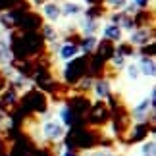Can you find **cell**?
<instances>
[{
  "label": "cell",
  "mask_w": 156,
  "mask_h": 156,
  "mask_svg": "<svg viewBox=\"0 0 156 156\" xmlns=\"http://www.w3.org/2000/svg\"><path fill=\"white\" fill-rule=\"evenodd\" d=\"M10 44L14 60H37L41 54L48 52V46L39 33H23L20 29L10 31V39H6Z\"/></svg>",
  "instance_id": "cell-1"
},
{
  "label": "cell",
  "mask_w": 156,
  "mask_h": 156,
  "mask_svg": "<svg viewBox=\"0 0 156 156\" xmlns=\"http://www.w3.org/2000/svg\"><path fill=\"white\" fill-rule=\"evenodd\" d=\"M20 106L29 116H31V114H44L48 110V97H46L43 91H39L37 87H31L29 91L23 93V97L20 98Z\"/></svg>",
  "instance_id": "cell-2"
},
{
  "label": "cell",
  "mask_w": 156,
  "mask_h": 156,
  "mask_svg": "<svg viewBox=\"0 0 156 156\" xmlns=\"http://www.w3.org/2000/svg\"><path fill=\"white\" fill-rule=\"evenodd\" d=\"M87 58H89V54L69 60V62L64 66V69H62V81L60 83L71 87V85H75L79 79H83V77L87 75Z\"/></svg>",
  "instance_id": "cell-3"
},
{
  "label": "cell",
  "mask_w": 156,
  "mask_h": 156,
  "mask_svg": "<svg viewBox=\"0 0 156 156\" xmlns=\"http://www.w3.org/2000/svg\"><path fill=\"white\" fill-rule=\"evenodd\" d=\"M154 122H156V116L151 118L147 123H133L129 125V129L123 133V137L119 141L123 145H135V143H143L147 139V135H154Z\"/></svg>",
  "instance_id": "cell-4"
},
{
  "label": "cell",
  "mask_w": 156,
  "mask_h": 156,
  "mask_svg": "<svg viewBox=\"0 0 156 156\" xmlns=\"http://www.w3.org/2000/svg\"><path fill=\"white\" fill-rule=\"evenodd\" d=\"M110 110H108V106L104 100H97V102H93L91 104V110H89L87 114V119H85V123H89L91 127H104V125L110 122Z\"/></svg>",
  "instance_id": "cell-5"
},
{
  "label": "cell",
  "mask_w": 156,
  "mask_h": 156,
  "mask_svg": "<svg viewBox=\"0 0 156 156\" xmlns=\"http://www.w3.org/2000/svg\"><path fill=\"white\" fill-rule=\"evenodd\" d=\"M43 16L35 10H29V12H23L20 14V20H17V29L23 33H39V29L43 27Z\"/></svg>",
  "instance_id": "cell-6"
},
{
  "label": "cell",
  "mask_w": 156,
  "mask_h": 156,
  "mask_svg": "<svg viewBox=\"0 0 156 156\" xmlns=\"http://www.w3.org/2000/svg\"><path fill=\"white\" fill-rule=\"evenodd\" d=\"M127 43L133 46H139L143 48L145 44L148 43H154V27H145V29H133V31L129 33V41Z\"/></svg>",
  "instance_id": "cell-7"
},
{
  "label": "cell",
  "mask_w": 156,
  "mask_h": 156,
  "mask_svg": "<svg viewBox=\"0 0 156 156\" xmlns=\"http://www.w3.org/2000/svg\"><path fill=\"white\" fill-rule=\"evenodd\" d=\"M43 135H44V139H46V141L56 143V141H62V139H64L66 129H64V125L60 123V122L48 119V122L43 125Z\"/></svg>",
  "instance_id": "cell-8"
},
{
  "label": "cell",
  "mask_w": 156,
  "mask_h": 156,
  "mask_svg": "<svg viewBox=\"0 0 156 156\" xmlns=\"http://www.w3.org/2000/svg\"><path fill=\"white\" fill-rule=\"evenodd\" d=\"M0 104L4 106V110L8 114H12L17 108V104H20V93H17L16 89L6 85V89L0 93Z\"/></svg>",
  "instance_id": "cell-9"
},
{
  "label": "cell",
  "mask_w": 156,
  "mask_h": 156,
  "mask_svg": "<svg viewBox=\"0 0 156 156\" xmlns=\"http://www.w3.org/2000/svg\"><path fill=\"white\" fill-rule=\"evenodd\" d=\"M133 17V25L137 29H145V27H154V21H156V16H154V10L148 8V10H139Z\"/></svg>",
  "instance_id": "cell-10"
},
{
  "label": "cell",
  "mask_w": 156,
  "mask_h": 156,
  "mask_svg": "<svg viewBox=\"0 0 156 156\" xmlns=\"http://www.w3.org/2000/svg\"><path fill=\"white\" fill-rule=\"evenodd\" d=\"M110 23L112 25H118L122 31H133L135 25H133V17L127 16L125 12H112L110 14Z\"/></svg>",
  "instance_id": "cell-11"
},
{
  "label": "cell",
  "mask_w": 156,
  "mask_h": 156,
  "mask_svg": "<svg viewBox=\"0 0 156 156\" xmlns=\"http://www.w3.org/2000/svg\"><path fill=\"white\" fill-rule=\"evenodd\" d=\"M93 54H97L100 60H104V62L108 64L112 60V56L116 54V44L110 43V41H106V39H100L98 43H97V46H94V52Z\"/></svg>",
  "instance_id": "cell-12"
},
{
  "label": "cell",
  "mask_w": 156,
  "mask_h": 156,
  "mask_svg": "<svg viewBox=\"0 0 156 156\" xmlns=\"http://www.w3.org/2000/svg\"><path fill=\"white\" fill-rule=\"evenodd\" d=\"M91 91L94 93L97 98H108L112 94V83H110V79H106V77H98V79H94Z\"/></svg>",
  "instance_id": "cell-13"
},
{
  "label": "cell",
  "mask_w": 156,
  "mask_h": 156,
  "mask_svg": "<svg viewBox=\"0 0 156 156\" xmlns=\"http://www.w3.org/2000/svg\"><path fill=\"white\" fill-rule=\"evenodd\" d=\"M79 44H75V43H68V41H66V43L60 46V50H58V56H60V60H62V62H66L68 64L69 60H73V58H77L79 56Z\"/></svg>",
  "instance_id": "cell-14"
},
{
  "label": "cell",
  "mask_w": 156,
  "mask_h": 156,
  "mask_svg": "<svg viewBox=\"0 0 156 156\" xmlns=\"http://www.w3.org/2000/svg\"><path fill=\"white\" fill-rule=\"evenodd\" d=\"M62 16V10H60V4L58 2H46L43 4V20H48V23H54L60 20Z\"/></svg>",
  "instance_id": "cell-15"
},
{
  "label": "cell",
  "mask_w": 156,
  "mask_h": 156,
  "mask_svg": "<svg viewBox=\"0 0 156 156\" xmlns=\"http://www.w3.org/2000/svg\"><path fill=\"white\" fill-rule=\"evenodd\" d=\"M17 20H20V12H2L0 14V25L8 31L17 29Z\"/></svg>",
  "instance_id": "cell-16"
},
{
  "label": "cell",
  "mask_w": 156,
  "mask_h": 156,
  "mask_svg": "<svg viewBox=\"0 0 156 156\" xmlns=\"http://www.w3.org/2000/svg\"><path fill=\"white\" fill-rule=\"evenodd\" d=\"M39 35L46 44L58 43V31H56V27H54V23H43V27L39 29Z\"/></svg>",
  "instance_id": "cell-17"
},
{
  "label": "cell",
  "mask_w": 156,
  "mask_h": 156,
  "mask_svg": "<svg viewBox=\"0 0 156 156\" xmlns=\"http://www.w3.org/2000/svg\"><path fill=\"white\" fill-rule=\"evenodd\" d=\"M137 68H139V73L145 77H154L156 75V62L154 58H141L137 62Z\"/></svg>",
  "instance_id": "cell-18"
},
{
  "label": "cell",
  "mask_w": 156,
  "mask_h": 156,
  "mask_svg": "<svg viewBox=\"0 0 156 156\" xmlns=\"http://www.w3.org/2000/svg\"><path fill=\"white\" fill-rule=\"evenodd\" d=\"M102 33H104V39L110 41V43H114V44L122 43V39H123V31L118 25H112V23H108V25L102 29Z\"/></svg>",
  "instance_id": "cell-19"
},
{
  "label": "cell",
  "mask_w": 156,
  "mask_h": 156,
  "mask_svg": "<svg viewBox=\"0 0 156 156\" xmlns=\"http://www.w3.org/2000/svg\"><path fill=\"white\" fill-rule=\"evenodd\" d=\"M79 29L83 33L81 37H94V33L100 29V21H93V20H87V17H85V21H81Z\"/></svg>",
  "instance_id": "cell-20"
},
{
  "label": "cell",
  "mask_w": 156,
  "mask_h": 156,
  "mask_svg": "<svg viewBox=\"0 0 156 156\" xmlns=\"http://www.w3.org/2000/svg\"><path fill=\"white\" fill-rule=\"evenodd\" d=\"M14 60L12 56V50H10V44L6 39H0V66H10V62Z\"/></svg>",
  "instance_id": "cell-21"
},
{
  "label": "cell",
  "mask_w": 156,
  "mask_h": 156,
  "mask_svg": "<svg viewBox=\"0 0 156 156\" xmlns=\"http://www.w3.org/2000/svg\"><path fill=\"white\" fill-rule=\"evenodd\" d=\"M104 16H106V8H104V6H89V8H85V17H87V20L100 21Z\"/></svg>",
  "instance_id": "cell-22"
},
{
  "label": "cell",
  "mask_w": 156,
  "mask_h": 156,
  "mask_svg": "<svg viewBox=\"0 0 156 156\" xmlns=\"http://www.w3.org/2000/svg\"><path fill=\"white\" fill-rule=\"evenodd\" d=\"M60 10H62V16H79L81 12H83V8L77 2H64V4H60Z\"/></svg>",
  "instance_id": "cell-23"
},
{
  "label": "cell",
  "mask_w": 156,
  "mask_h": 156,
  "mask_svg": "<svg viewBox=\"0 0 156 156\" xmlns=\"http://www.w3.org/2000/svg\"><path fill=\"white\" fill-rule=\"evenodd\" d=\"M97 43H98L97 37H81V41H79V50L85 52V54H93Z\"/></svg>",
  "instance_id": "cell-24"
},
{
  "label": "cell",
  "mask_w": 156,
  "mask_h": 156,
  "mask_svg": "<svg viewBox=\"0 0 156 156\" xmlns=\"http://www.w3.org/2000/svg\"><path fill=\"white\" fill-rule=\"evenodd\" d=\"M60 118H62V125H66V127H73L75 125V116L68 106H64L60 110Z\"/></svg>",
  "instance_id": "cell-25"
},
{
  "label": "cell",
  "mask_w": 156,
  "mask_h": 156,
  "mask_svg": "<svg viewBox=\"0 0 156 156\" xmlns=\"http://www.w3.org/2000/svg\"><path fill=\"white\" fill-rule=\"evenodd\" d=\"M116 54L127 60L129 56H133V54H135V48H133V46H131L129 43H123V41H122V43H118V44H116Z\"/></svg>",
  "instance_id": "cell-26"
},
{
  "label": "cell",
  "mask_w": 156,
  "mask_h": 156,
  "mask_svg": "<svg viewBox=\"0 0 156 156\" xmlns=\"http://www.w3.org/2000/svg\"><path fill=\"white\" fill-rule=\"evenodd\" d=\"M102 6H106V10H112V12H122L127 6V0H104Z\"/></svg>",
  "instance_id": "cell-27"
},
{
  "label": "cell",
  "mask_w": 156,
  "mask_h": 156,
  "mask_svg": "<svg viewBox=\"0 0 156 156\" xmlns=\"http://www.w3.org/2000/svg\"><path fill=\"white\" fill-rule=\"evenodd\" d=\"M141 156H156V143H154V139L143 141V145H141Z\"/></svg>",
  "instance_id": "cell-28"
},
{
  "label": "cell",
  "mask_w": 156,
  "mask_h": 156,
  "mask_svg": "<svg viewBox=\"0 0 156 156\" xmlns=\"http://www.w3.org/2000/svg\"><path fill=\"white\" fill-rule=\"evenodd\" d=\"M156 56V44L154 43H148L141 48V58H154Z\"/></svg>",
  "instance_id": "cell-29"
},
{
  "label": "cell",
  "mask_w": 156,
  "mask_h": 156,
  "mask_svg": "<svg viewBox=\"0 0 156 156\" xmlns=\"http://www.w3.org/2000/svg\"><path fill=\"white\" fill-rule=\"evenodd\" d=\"M125 71H127V77L131 81H137L141 77L139 73V68H137V64H129V66H125Z\"/></svg>",
  "instance_id": "cell-30"
},
{
  "label": "cell",
  "mask_w": 156,
  "mask_h": 156,
  "mask_svg": "<svg viewBox=\"0 0 156 156\" xmlns=\"http://www.w3.org/2000/svg\"><path fill=\"white\" fill-rule=\"evenodd\" d=\"M110 64H112V68L116 69V71H118V69H122V68H125V66H127V64H125V58L118 56V54H114V56H112Z\"/></svg>",
  "instance_id": "cell-31"
},
{
  "label": "cell",
  "mask_w": 156,
  "mask_h": 156,
  "mask_svg": "<svg viewBox=\"0 0 156 156\" xmlns=\"http://www.w3.org/2000/svg\"><path fill=\"white\" fill-rule=\"evenodd\" d=\"M87 156H118V154L112 152L110 148H98V151H93L91 154H87Z\"/></svg>",
  "instance_id": "cell-32"
},
{
  "label": "cell",
  "mask_w": 156,
  "mask_h": 156,
  "mask_svg": "<svg viewBox=\"0 0 156 156\" xmlns=\"http://www.w3.org/2000/svg\"><path fill=\"white\" fill-rule=\"evenodd\" d=\"M133 4H135L139 10H148V6L152 4V0H133Z\"/></svg>",
  "instance_id": "cell-33"
},
{
  "label": "cell",
  "mask_w": 156,
  "mask_h": 156,
  "mask_svg": "<svg viewBox=\"0 0 156 156\" xmlns=\"http://www.w3.org/2000/svg\"><path fill=\"white\" fill-rule=\"evenodd\" d=\"M8 116H10V114L4 110V106H2V104H0V122H4V119H8Z\"/></svg>",
  "instance_id": "cell-34"
},
{
  "label": "cell",
  "mask_w": 156,
  "mask_h": 156,
  "mask_svg": "<svg viewBox=\"0 0 156 156\" xmlns=\"http://www.w3.org/2000/svg\"><path fill=\"white\" fill-rule=\"evenodd\" d=\"M46 2H48V0H29V4H31V6H43Z\"/></svg>",
  "instance_id": "cell-35"
},
{
  "label": "cell",
  "mask_w": 156,
  "mask_h": 156,
  "mask_svg": "<svg viewBox=\"0 0 156 156\" xmlns=\"http://www.w3.org/2000/svg\"><path fill=\"white\" fill-rule=\"evenodd\" d=\"M85 2H87L89 6H102L104 0H85Z\"/></svg>",
  "instance_id": "cell-36"
}]
</instances>
